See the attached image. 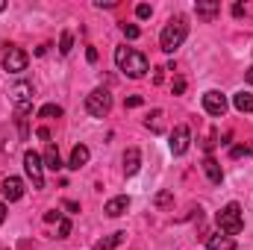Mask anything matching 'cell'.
<instances>
[{"label":"cell","mask_w":253,"mask_h":250,"mask_svg":"<svg viewBox=\"0 0 253 250\" xmlns=\"http://www.w3.org/2000/svg\"><path fill=\"white\" fill-rule=\"evenodd\" d=\"M115 65H118V71H124L129 80H141L150 71L147 56L138 53V50H132V47H118L115 50Z\"/></svg>","instance_id":"obj_1"},{"label":"cell","mask_w":253,"mask_h":250,"mask_svg":"<svg viewBox=\"0 0 253 250\" xmlns=\"http://www.w3.org/2000/svg\"><path fill=\"white\" fill-rule=\"evenodd\" d=\"M186 36H189V24H186L183 15H177V18H171V21L165 24L162 36H159V47H162L165 53H174V50L186 42Z\"/></svg>","instance_id":"obj_2"},{"label":"cell","mask_w":253,"mask_h":250,"mask_svg":"<svg viewBox=\"0 0 253 250\" xmlns=\"http://www.w3.org/2000/svg\"><path fill=\"white\" fill-rule=\"evenodd\" d=\"M215 224H218V230H221L224 236H239V233L245 230V212H242V206H239V203H227V206L215 215Z\"/></svg>","instance_id":"obj_3"},{"label":"cell","mask_w":253,"mask_h":250,"mask_svg":"<svg viewBox=\"0 0 253 250\" xmlns=\"http://www.w3.org/2000/svg\"><path fill=\"white\" fill-rule=\"evenodd\" d=\"M85 112L91 118H106L112 112V94H109V88H94L85 97Z\"/></svg>","instance_id":"obj_4"},{"label":"cell","mask_w":253,"mask_h":250,"mask_svg":"<svg viewBox=\"0 0 253 250\" xmlns=\"http://www.w3.org/2000/svg\"><path fill=\"white\" fill-rule=\"evenodd\" d=\"M24 171H27L33 188H44V162H42V156L36 150H27L24 153Z\"/></svg>","instance_id":"obj_5"},{"label":"cell","mask_w":253,"mask_h":250,"mask_svg":"<svg viewBox=\"0 0 253 250\" xmlns=\"http://www.w3.org/2000/svg\"><path fill=\"white\" fill-rule=\"evenodd\" d=\"M12 103L18 109V118H27V112L33 109V85L30 83H15L12 85Z\"/></svg>","instance_id":"obj_6"},{"label":"cell","mask_w":253,"mask_h":250,"mask_svg":"<svg viewBox=\"0 0 253 250\" xmlns=\"http://www.w3.org/2000/svg\"><path fill=\"white\" fill-rule=\"evenodd\" d=\"M27 62H30V56H27L21 47H12V44H9V50H6V56H3V71L21 74V71H27Z\"/></svg>","instance_id":"obj_7"},{"label":"cell","mask_w":253,"mask_h":250,"mask_svg":"<svg viewBox=\"0 0 253 250\" xmlns=\"http://www.w3.org/2000/svg\"><path fill=\"white\" fill-rule=\"evenodd\" d=\"M189 144H191V129H189L186 124L174 126V132H171V141H168L171 153H174V156H183V153L189 150Z\"/></svg>","instance_id":"obj_8"},{"label":"cell","mask_w":253,"mask_h":250,"mask_svg":"<svg viewBox=\"0 0 253 250\" xmlns=\"http://www.w3.org/2000/svg\"><path fill=\"white\" fill-rule=\"evenodd\" d=\"M203 109H206L209 115H215V118H224V112H227V97L212 88V91L203 94Z\"/></svg>","instance_id":"obj_9"},{"label":"cell","mask_w":253,"mask_h":250,"mask_svg":"<svg viewBox=\"0 0 253 250\" xmlns=\"http://www.w3.org/2000/svg\"><path fill=\"white\" fill-rule=\"evenodd\" d=\"M0 191H3L6 200H21V197H24V183H21L18 177H6V180L0 183Z\"/></svg>","instance_id":"obj_10"},{"label":"cell","mask_w":253,"mask_h":250,"mask_svg":"<svg viewBox=\"0 0 253 250\" xmlns=\"http://www.w3.org/2000/svg\"><path fill=\"white\" fill-rule=\"evenodd\" d=\"M194 12H197V18H203V21H212V18L221 15V3H215V0H197Z\"/></svg>","instance_id":"obj_11"},{"label":"cell","mask_w":253,"mask_h":250,"mask_svg":"<svg viewBox=\"0 0 253 250\" xmlns=\"http://www.w3.org/2000/svg\"><path fill=\"white\" fill-rule=\"evenodd\" d=\"M126 209H129V197H126V194H121V197H112V200L103 206V212H106L109 218H121Z\"/></svg>","instance_id":"obj_12"},{"label":"cell","mask_w":253,"mask_h":250,"mask_svg":"<svg viewBox=\"0 0 253 250\" xmlns=\"http://www.w3.org/2000/svg\"><path fill=\"white\" fill-rule=\"evenodd\" d=\"M203 171H206L209 183H215V186L224 180V171H221V165H218V159H215V156H206V159H203Z\"/></svg>","instance_id":"obj_13"},{"label":"cell","mask_w":253,"mask_h":250,"mask_svg":"<svg viewBox=\"0 0 253 250\" xmlns=\"http://www.w3.org/2000/svg\"><path fill=\"white\" fill-rule=\"evenodd\" d=\"M206 250H236V242H233V236H209L206 239Z\"/></svg>","instance_id":"obj_14"},{"label":"cell","mask_w":253,"mask_h":250,"mask_svg":"<svg viewBox=\"0 0 253 250\" xmlns=\"http://www.w3.org/2000/svg\"><path fill=\"white\" fill-rule=\"evenodd\" d=\"M88 156H91V153H88V147H85V144H77V147L71 150V162H68V168L80 171V168L88 162Z\"/></svg>","instance_id":"obj_15"},{"label":"cell","mask_w":253,"mask_h":250,"mask_svg":"<svg viewBox=\"0 0 253 250\" xmlns=\"http://www.w3.org/2000/svg\"><path fill=\"white\" fill-rule=\"evenodd\" d=\"M138 168H141V153H138V147H129L124 153V171L126 174H138Z\"/></svg>","instance_id":"obj_16"},{"label":"cell","mask_w":253,"mask_h":250,"mask_svg":"<svg viewBox=\"0 0 253 250\" xmlns=\"http://www.w3.org/2000/svg\"><path fill=\"white\" fill-rule=\"evenodd\" d=\"M42 162H44V168H50V171H59V168H62V159H59V150H56L53 144H47V150H44V156H42Z\"/></svg>","instance_id":"obj_17"},{"label":"cell","mask_w":253,"mask_h":250,"mask_svg":"<svg viewBox=\"0 0 253 250\" xmlns=\"http://www.w3.org/2000/svg\"><path fill=\"white\" fill-rule=\"evenodd\" d=\"M124 239H126V233H112V236L100 239V242H97V245H94L91 250H115L118 245H121V242H124Z\"/></svg>","instance_id":"obj_18"},{"label":"cell","mask_w":253,"mask_h":250,"mask_svg":"<svg viewBox=\"0 0 253 250\" xmlns=\"http://www.w3.org/2000/svg\"><path fill=\"white\" fill-rule=\"evenodd\" d=\"M233 106H236L239 112H253V94H248V91L233 94Z\"/></svg>","instance_id":"obj_19"},{"label":"cell","mask_w":253,"mask_h":250,"mask_svg":"<svg viewBox=\"0 0 253 250\" xmlns=\"http://www.w3.org/2000/svg\"><path fill=\"white\" fill-rule=\"evenodd\" d=\"M59 115H62V106H56V103H47L39 109V118H59Z\"/></svg>","instance_id":"obj_20"},{"label":"cell","mask_w":253,"mask_h":250,"mask_svg":"<svg viewBox=\"0 0 253 250\" xmlns=\"http://www.w3.org/2000/svg\"><path fill=\"white\" fill-rule=\"evenodd\" d=\"M144 126H147V129H153V132H162V109H156V112L144 121Z\"/></svg>","instance_id":"obj_21"},{"label":"cell","mask_w":253,"mask_h":250,"mask_svg":"<svg viewBox=\"0 0 253 250\" xmlns=\"http://www.w3.org/2000/svg\"><path fill=\"white\" fill-rule=\"evenodd\" d=\"M71 47H74V36L65 30L62 39H59V53H62V56H68V53H71Z\"/></svg>","instance_id":"obj_22"},{"label":"cell","mask_w":253,"mask_h":250,"mask_svg":"<svg viewBox=\"0 0 253 250\" xmlns=\"http://www.w3.org/2000/svg\"><path fill=\"white\" fill-rule=\"evenodd\" d=\"M171 200H174V194H171V191H159V194L153 197V203H156L159 209H165V206H171Z\"/></svg>","instance_id":"obj_23"},{"label":"cell","mask_w":253,"mask_h":250,"mask_svg":"<svg viewBox=\"0 0 253 250\" xmlns=\"http://www.w3.org/2000/svg\"><path fill=\"white\" fill-rule=\"evenodd\" d=\"M248 153H251L248 144H236V147H230V159H242V156H248Z\"/></svg>","instance_id":"obj_24"},{"label":"cell","mask_w":253,"mask_h":250,"mask_svg":"<svg viewBox=\"0 0 253 250\" xmlns=\"http://www.w3.org/2000/svg\"><path fill=\"white\" fill-rule=\"evenodd\" d=\"M121 30H124L126 39H138V36H141V30H138L135 24H121Z\"/></svg>","instance_id":"obj_25"},{"label":"cell","mask_w":253,"mask_h":250,"mask_svg":"<svg viewBox=\"0 0 253 250\" xmlns=\"http://www.w3.org/2000/svg\"><path fill=\"white\" fill-rule=\"evenodd\" d=\"M135 15H138V18H141V21H147V18H150V15H153V9H150V6H147V3H138V6H135Z\"/></svg>","instance_id":"obj_26"},{"label":"cell","mask_w":253,"mask_h":250,"mask_svg":"<svg viewBox=\"0 0 253 250\" xmlns=\"http://www.w3.org/2000/svg\"><path fill=\"white\" fill-rule=\"evenodd\" d=\"M56 233H59V239H65V236H71V221H68V218H62V221L56 224Z\"/></svg>","instance_id":"obj_27"},{"label":"cell","mask_w":253,"mask_h":250,"mask_svg":"<svg viewBox=\"0 0 253 250\" xmlns=\"http://www.w3.org/2000/svg\"><path fill=\"white\" fill-rule=\"evenodd\" d=\"M44 221H47V224H59V221H62V212L50 209V212H44Z\"/></svg>","instance_id":"obj_28"},{"label":"cell","mask_w":253,"mask_h":250,"mask_svg":"<svg viewBox=\"0 0 253 250\" xmlns=\"http://www.w3.org/2000/svg\"><path fill=\"white\" fill-rule=\"evenodd\" d=\"M171 88H174V94H183V91H186V80H183V77H177Z\"/></svg>","instance_id":"obj_29"},{"label":"cell","mask_w":253,"mask_h":250,"mask_svg":"<svg viewBox=\"0 0 253 250\" xmlns=\"http://www.w3.org/2000/svg\"><path fill=\"white\" fill-rule=\"evenodd\" d=\"M94 6H97V9H115L118 3H115V0H94Z\"/></svg>","instance_id":"obj_30"},{"label":"cell","mask_w":253,"mask_h":250,"mask_svg":"<svg viewBox=\"0 0 253 250\" xmlns=\"http://www.w3.org/2000/svg\"><path fill=\"white\" fill-rule=\"evenodd\" d=\"M126 109H135V106H141V97L138 94H132V97H126V103H124Z\"/></svg>","instance_id":"obj_31"},{"label":"cell","mask_w":253,"mask_h":250,"mask_svg":"<svg viewBox=\"0 0 253 250\" xmlns=\"http://www.w3.org/2000/svg\"><path fill=\"white\" fill-rule=\"evenodd\" d=\"M233 15H236V18H242V15H248V9H245L242 3H236V6H233Z\"/></svg>","instance_id":"obj_32"},{"label":"cell","mask_w":253,"mask_h":250,"mask_svg":"<svg viewBox=\"0 0 253 250\" xmlns=\"http://www.w3.org/2000/svg\"><path fill=\"white\" fill-rule=\"evenodd\" d=\"M65 209H68V212H80V203H77V200H65Z\"/></svg>","instance_id":"obj_33"},{"label":"cell","mask_w":253,"mask_h":250,"mask_svg":"<svg viewBox=\"0 0 253 250\" xmlns=\"http://www.w3.org/2000/svg\"><path fill=\"white\" fill-rule=\"evenodd\" d=\"M85 59L94 65V62H97V50H94V47H88V50H85Z\"/></svg>","instance_id":"obj_34"},{"label":"cell","mask_w":253,"mask_h":250,"mask_svg":"<svg viewBox=\"0 0 253 250\" xmlns=\"http://www.w3.org/2000/svg\"><path fill=\"white\" fill-rule=\"evenodd\" d=\"M36 135H39V138H44V141H50V129H47V126H42Z\"/></svg>","instance_id":"obj_35"},{"label":"cell","mask_w":253,"mask_h":250,"mask_svg":"<svg viewBox=\"0 0 253 250\" xmlns=\"http://www.w3.org/2000/svg\"><path fill=\"white\" fill-rule=\"evenodd\" d=\"M6 212H9V209H6V203H3V200H0V224H3V221H6Z\"/></svg>","instance_id":"obj_36"},{"label":"cell","mask_w":253,"mask_h":250,"mask_svg":"<svg viewBox=\"0 0 253 250\" xmlns=\"http://www.w3.org/2000/svg\"><path fill=\"white\" fill-rule=\"evenodd\" d=\"M245 80H248V83L253 85V68H248V74H245Z\"/></svg>","instance_id":"obj_37"},{"label":"cell","mask_w":253,"mask_h":250,"mask_svg":"<svg viewBox=\"0 0 253 250\" xmlns=\"http://www.w3.org/2000/svg\"><path fill=\"white\" fill-rule=\"evenodd\" d=\"M0 12H6V0H0Z\"/></svg>","instance_id":"obj_38"}]
</instances>
